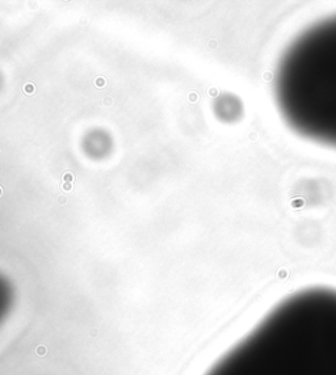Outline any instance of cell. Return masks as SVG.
I'll use <instances>...</instances> for the list:
<instances>
[{
    "mask_svg": "<svg viewBox=\"0 0 336 375\" xmlns=\"http://www.w3.org/2000/svg\"><path fill=\"white\" fill-rule=\"evenodd\" d=\"M1 194H3V188L0 186V197H1Z\"/></svg>",
    "mask_w": 336,
    "mask_h": 375,
    "instance_id": "ba28073f",
    "label": "cell"
},
{
    "mask_svg": "<svg viewBox=\"0 0 336 375\" xmlns=\"http://www.w3.org/2000/svg\"><path fill=\"white\" fill-rule=\"evenodd\" d=\"M23 89L26 94H33V92H34V89H36V85L33 84V83H26Z\"/></svg>",
    "mask_w": 336,
    "mask_h": 375,
    "instance_id": "3957f363",
    "label": "cell"
},
{
    "mask_svg": "<svg viewBox=\"0 0 336 375\" xmlns=\"http://www.w3.org/2000/svg\"><path fill=\"white\" fill-rule=\"evenodd\" d=\"M62 180H63V182H74V180H75V177H74V174L71 173V172H64L63 173V176H62Z\"/></svg>",
    "mask_w": 336,
    "mask_h": 375,
    "instance_id": "277c9868",
    "label": "cell"
},
{
    "mask_svg": "<svg viewBox=\"0 0 336 375\" xmlns=\"http://www.w3.org/2000/svg\"><path fill=\"white\" fill-rule=\"evenodd\" d=\"M105 104H106V105L112 104V99H105Z\"/></svg>",
    "mask_w": 336,
    "mask_h": 375,
    "instance_id": "52a82bcc",
    "label": "cell"
},
{
    "mask_svg": "<svg viewBox=\"0 0 336 375\" xmlns=\"http://www.w3.org/2000/svg\"><path fill=\"white\" fill-rule=\"evenodd\" d=\"M273 83L285 122L303 138L336 148V14L296 36Z\"/></svg>",
    "mask_w": 336,
    "mask_h": 375,
    "instance_id": "7a4b0ae2",
    "label": "cell"
},
{
    "mask_svg": "<svg viewBox=\"0 0 336 375\" xmlns=\"http://www.w3.org/2000/svg\"><path fill=\"white\" fill-rule=\"evenodd\" d=\"M71 189H72V184H71V182H63L62 190L67 192V190H71Z\"/></svg>",
    "mask_w": 336,
    "mask_h": 375,
    "instance_id": "8992f818",
    "label": "cell"
},
{
    "mask_svg": "<svg viewBox=\"0 0 336 375\" xmlns=\"http://www.w3.org/2000/svg\"><path fill=\"white\" fill-rule=\"evenodd\" d=\"M205 375H336V289L285 296Z\"/></svg>",
    "mask_w": 336,
    "mask_h": 375,
    "instance_id": "6da1fadb",
    "label": "cell"
},
{
    "mask_svg": "<svg viewBox=\"0 0 336 375\" xmlns=\"http://www.w3.org/2000/svg\"><path fill=\"white\" fill-rule=\"evenodd\" d=\"M95 84H96V87H104V85L106 84V81H105L104 77H97L96 81H95Z\"/></svg>",
    "mask_w": 336,
    "mask_h": 375,
    "instance_id": "5b68a950",
    "label": "cell"
}]
</instances>
